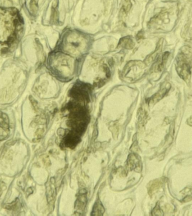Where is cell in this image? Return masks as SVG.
I'll return each mask as SVG.
<instances>
[{
	"label": "cell",
	"mask_w": 192,
	"mask_h": 216,
	"mask_svg": "<svg viewBox=\"0 0 192 216\" xmlns=\"http://www.w3.org/2000/svg\"><path fill=\"white\" fill-rule=\"evenodd\" d=\"M166 91H167V89H165L161 90L159 93L156 94L155 96L151 99L150 102L152 103H155L156 102L158 101L161 98H162V97L166 93Z\"/></svg>",
	"instance_id": "6"
},
{
	"label": "cell",
	"mask_w": 192,
	"mask_h": 216,
	"mask_svg": "<svg viewBox=\"0 0 192 216\" xmlns=\"http://www.w3.org/2000/svg\"><path fill=\"white\" fill-rule=\"evenodd\" d=\"M4 186H5V183H4L3 182H1L0 183V197L1 196L2 193L3 192V190H4Z\"/></svg>",
	"instance_id": "12"
},
{
	"label": "cell",
	"mask_w": 192,
	"mask_h": 216,
	"mask_svg": "<svg viewBox=\"0 0 192 216\" xmlns=\"http://www.w3.org/2000/svg\"><path fill=\"white\" fill-rule=\"evenodd\" d=\"M160 185H161V182L159 181H155L154 182H153L151 185H150V187L149 188L150 194H152L154 192V191L159 188Z\"/></svg>",
	"instance_id": "8"
},
{
	"label": "cell",
	"mask_w": 192,
	"mask_h": 216,
	"mask_svg": "<svg viewBox=\"0 0 192 216\" xmlns=\"http://www.w3.org/2000/svg\"><path fill=\"white\" fill-rule=\"evenodd\" d=\"M42 133V130H41V129L38 130L36 132V136L37 137V139H39V138H40V137L41 136Z\"/></svg>",
	"instance_id": "11"
},
{
	"label": "cell",
	"mask_w": 192,
	"mask_h": 216,
	"mask_svg": "<svg viewBox=\"0 0 192 216\" xmlns=\"http://www.w3.org/2000/svg\"><path fill=\"white\" fill-rule=\"evenodd\" d=\"M119 47L121 46L127 49H131L134 46V43L129 37L122 38L119 43Z\"/></svg>",
	"instance_id": "3"
},
{
	"label": "cell",
	"mask_w": 192,
	"mask_h": 216,
	"mask_svg": "<svg viewBox=\"0 0 192 216\" xmlns=\"http://www.w3.org/2000/svg\"><path fill=\"white\" fill-rule=\"evenodd\" d=\"M43 162H44V164L46 165H47V166L49 165L50 164V161L49 158H48V157L47 156H45L43 158Z\"/></svg>",
	"instance_id": "9"
},
{
	"label": "cell",
	"mask_w": 192,
	"mask_h": 216,
	"mask_svg": "<svg viewBox=\"0 0 192 216\" xmlns=\"http://www.w3.org/2000/svg\"><path fill=\"white\" fill-rule=\"evenodd\" d=\"M159 47L157 48V49H156V51H155V52H153V54H152L151 55H150V56H148V57H147V59H145V64H146L147 65H149L150 63L155 59V58L156 57V55H157L158 52L159 51Z\"/></svg>",
	"instance_id": "7"
},
{
	"label": "cell",
	"mask_w": 192,
	"mask_h": 216,
	"mask_svg": "<svg viewBox=\"0 0 192 216\" xmlns=\"http://www.w3.org/2000/svg\"><path fill=\"white\" fill-rule=\"evenodd\" d=\"M38 0H32L31 2H30V5H31V7L33 10L36 9V6H37V4Z\"/></svg>",
	"instance_id": "10"
},
{
	"label": "cell",
	"mask_w": 192,
	"mask_h": 216,
	"mask_svg": "<svg viewBox=\"0 0 192 216\" xmlns=\"http://www.w3.org/2000/svg\"><path fill=\"white\" fill-rule=\"evenodd\" d=\"M0 127L4 130L7 131L9 130V119L5 113L0 112Z\"/></svg>",
	"instance_id": "2"
},
{
	"label": "cell",
	"mask_w": 192,
	"mask_h": 216,
	"mask_svg": "<svg viewBox=\"0 0 192 216\" xmlns=\"http://www.w3.org/2000/svg\"><path fill=\"white\" fill-rule=\"evenodd\" d=\"M104 211H105V209H104V208L102 206V204L99 201H97L96 203V204L94 206L93 213L92 215H97V216L102 215Z\"/></svg>",
	"instance_id": "4"
},
{
	"label": "cell",
	"mask_w": 192,
	"mask_h": 216,
	"mask_svg": "<svg viewBox=\"0 0 192 216\" xmlns=\"http://www.w3.org/2000/svg\"><path fill=\"white\" fill-rule=\"evenodd\" d=\"M19 207H20V203H19V199H16L15 202H12L10 204L6 205L5 208L9 210L15 211V210H18Z\"/></svg>",
	"instance_id": "5"
},
{
	"label": "cell",
	"mask_w": 192,
	"mask_h": 216,
	"mask_svg": "<svg viewBox=\"0 0 192 216\" xmlns=\"http://www.w3.org/2000/svg\"><path fill=\"white\" fill-rule=\"evenodd\" d=\"M52 180V179H51L50 182L47 184V185H46L47 200H48V203L52 202L55 199V194H56L54 181H53Z\"/></svg>",
	"instance_id": "1"
}]
</instances>
